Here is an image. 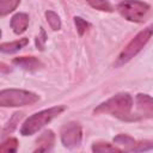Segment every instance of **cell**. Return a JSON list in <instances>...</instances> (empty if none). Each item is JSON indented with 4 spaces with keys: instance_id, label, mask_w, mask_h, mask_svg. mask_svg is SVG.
<instances>
[{
    "instance_id": "cell-1",
    "label": "cell",
    "mask_w": 153,
    "mask_h": 153,
    "mask_svg": "<svg viewBox=\"0 0 153 153\" xmlns=\"http://www.w3.org/2000/svg\"><path fill=\"white\" fill-rule=\"evenodd\" d=\"M133 109V97L128 92H120L109 98L108 100L100 103L94 110V115H111L121 121H134L131 116Z\"/></svg>"
},
{
    "instance_id": "cell-2",
    "label": "cell",
    "mask_w": 153,
    "mask_h": 153,
    "mask_svg": "<svg viewBox=\"0 0 153 153\" xmlns=\"http://www.w3.org/2000/svg\"><path fill=\"white\" fill-rule=\"evenodd\" d=\"M65 110H66L65 105H55V106L41 110L38 112H35L33 115L29 116L24 121L20 128V134L23 136H30L36 134L39 129H42L45 124H48L59 115H61Z\"/></svg>"
},
{
    "instance_id": "cell-3",
    "label": "cell",
    "mask_w": 153,
    "mask_h": 153,
    "mask_svg": "<svg viewBox=\"0 0 153 153\" xmlns=\"http://www.w3.org/2000/svg\"><path fill=\"white\" fill-rule=\"evenodd\" d=\"M152 36H153V24L146 26L143 30L137 32L134 36V38L130 39V42L122 49V51L116 57L114 66L121 67V66L126 65L127 62H129L133 57H135L145 48V45L148 43V41L152 38Z\"/></svg>"
},
{
    "instance_id": "cell-4",
    "label": "cell",
    "mask_w": 153,
    "mask_h": 153,
    "mask_svg": "<svg viewBox=\"0 0 153 153\" xmlns=\"http://www.w3.org/2000/svg\"><path fill=\"white\" fill-rule=\"evenodd\" d=\"M39 100V96L35 92L20 88H6L0 91V106L19 108L32 105Z\"/></svg>"
},
{
    "instance_id": "cell-5",
    "label": "cell",
    "mask_w": 153,
    "mask_h": 153,
    "mask_svg": "<svg viewBox=\"0 0 153 153\" xmlns=\"http://www.w3.org/2000/svg\"><path fill=\"white\" fill-rule=\"evenodd\" d=\"M116 10L128 22L141 23L149 13L151 6L141 0H123L116 6Z\"/></svg>"
},
{
    "instance_id": "cell-6",
    "label": "cell",
    "mask_w": 153,
    "mask_h": 153,
    "mask_svg": "<svg viewBox=\"0 0 153 153\" xmlns=\"http://www.w3.org/2000/svg\"><path fill=\"white\" fill-rule=\"evenodd\" d=\"M60 137L63 147L69 149L76 148L82 141V128L78 122H67L61 128Z\"/></svg>"
},
{
    "instance_id": "cell-7",
    "label": "cell",
    "mask_w": 153,
    "mask_h": 153,
    "mask_svg": "<svg viewBox=\"0 0 153 153\" xmlns=\"http://www.w3.org/2000/svg\"><path fill=\"white\" fill-rule=\"evenodd\" d=\"M136 104V120L153 117V98L146 93H137L135 97Z\"/></svg>"
},
{
    "instance_id": "cell-8",
    "label": "cell",
    "mask_w": 153,
    "mask_h": 153,
    "mask_svg": "<svg viewBox=\"0 0 153 153\" xmlns=\"http://www.w3.org/2000/svg\"><path fill=\"white\" fill-rule=\"evenodd\" d=\"M12 63L24 71H27V72L37 71L43 66L41 60H38L35 56H18L12 60Z\"/></svg>"
},
{
    "instance_id": "cell-9",
    "label": "cell",
    "mask_w": 153,
    "mask_h": 153,
    "mask_svg": "<svg viewBox=\"0 0 153 153\" xmlns=\"http://www.w3.org/2000/svg\"><path fill=\"white\" fill-rule=\"evenodd\" d=\"M55 142V134L53 130H44L36 140V147L33 152H48L53 148Z\"/></svg>"
},
{
    "instance_id": "cell-10",
    "label": "cell",
    "mask_w": 153,
    "mask_h": 153,
    "mask_svg": "<svg viewBox=\"0 0 153 153\" xmlns=\"http://www.w3.org/2000/svg\"><path fill=\"white\" fill-rule=\"evenodd\" d=\"M10 26L16 35L24 33L29 26V14L24 12H18L13 14L10 20Z\"/></svg>"
},
{
    "instance_id": "cell-11",
    "label": "cell",
    "mask_w": 153,
    "mask_h": 153,
    "mask_svg": "<svg viewBox=\"0 0 153 153\" xmlns=\"http://www.w3.org/2000/svg\"><path fill=\"white\" fill-rule=\"evenodd\" d=\"M27 44H29V38L23 37V38L12 41V42L1 43L0 44V51L4 53V54H13V53L19 51L22 48H24Z\"/></svg>"
},
{
    "instance_id": "cell-12",
    "label": "cell",
    "mask_w": 153,
    "mask_h": 153,
    "mask_svg": "<svg viewBox=\"0 0 153 153\" xmlns=\"http://www.w3.org/2000/svg\"><path fill=\"white\" fill-rule=\"evenodd\" d=\"M23 117H24V112H14L12 115V117L8 120V122L5 124V127H4L2 131H1V137L4 139L6 135L11 134L17 128V126L19 124V122L22 121Z\"/></svg>"
},
{
    "instance_id": "cell-13",
    "label": "cell",
    "mask_w": 153,
    "mask_h": 153,
    "mask_svg": "<svg viewBox=\"0 0 153 153\" xmlns=\"http://www.w3.org/2000/svg\"><path fill=\"white\" fill-rule=\"evenodd\" d=\"M92 152L96 153H110V152H122L123 149L110 142H94L91 147Z\"/></svg>"
},
{
    "instance_id": "cell-14",
    "label": "cell",
    "mask_w": 153,
    "mask_h": 153,
    "mask_svg": "<svg viewBox=\"0 0 153 153\" xmlns=\"http://www.w3.org/2000/svg\"><path fill=\"white\" fill-rule=\"evenodd\" d=\"M20 4V0H0V16L5 17L13 12Z\"/></svg>"
},
{
    "instance_id": "cell-15",
    "label": "cell",
    "mask_w": 153,
    "mask_h": 153,
    "mask_svg": "<svg viewBox=\"0 0 153 153\" xmlns=\"http://www.w3.org/2000/svg\"><path fill=\"white\" fill-rule=\"evenodd\" d=\"M44 16H45V19H47V22H48V24H49V26H50V29L51 30H54V31H59L60 29H61V19H60V17L57 16V13H55L54 11H50V10H48L45 13H44Z\"/></svg>"
},
{
    "instance_id": "cell-16",
    "label": "cell",
    "mask_w": 153,
    "mask_h": 153,
    "mask_svg": "<svg viewBox=\"0 0 153 153\" xmlns=\"http://www.w3.org/2000/svg\"><path fill=\"white\" fill-rule=\"evenodd\" d=\"M92 8L102 12H112L114 7L108 0H85Z\"/></svg>"
},
{
    "instance_id": "cell-17",
    "label": "cell",
    "mask_w": 153,
    "mask_h": 153,
    "mask_svg": "<svg viewBox=\"0 0 153 153\" xmlns=\"http://www.w3.org/2000/svg\"><path fill=\"white\" fill-rule=\"evenodd\" d=\"M18 140L16 137H8L6 140H4L0 145V151L2 153H12V152H17L18 149Z\"/></svg>"
},
{
    "instance_id": "cell-18",
    "label": "cell",
    "mask_w": 153,
    "mask_h": 153,
    "mask_svg": "<svg viewBox=\"0 0 153 153\" xmlns=\"http://www.w3.org/2000/svg\"><path fill=\"white\" fill-rule=\"evenodd\" d=\"M73 19H74V24H75V27H76L79 36H84L86 33V31L91 27V24L87 20H85L84 18L78 17V16H75Z\"/></svg>"
},
{
    "instance_id": "cell-19",
    "label": "cell",
    "mask_w": 153,
    "mask_h": 153,
    "mask_svg": "<svg viewBox=\"0 0 153 153\" xmlns=\"http://www.w3.org/2000/svg\"><path fill=\"white\" fill-rule=\"evenodd\" d=\"M47 41H48V35H47L45 30H44L43 27H41V29H39V33H38V35L36 36V38H35L36 48H37L38 50L43 51L44 48H45V43H47Z\"/></svg>"
},
{
    "instance_id": "cell-20",
    "label": "cell",
    "mask_w": 153,
    "mask_h": 153,
    "mask_svg": "<svg viewBox=\"0 0 153 153\" xmlns=\"http://www.w3.org/2000/svg\"><path fill=\"white\" fill-rule=\"evenodd\" d=\"M10 71H11V68H10L7 65H5L4 62H1V63H0V72H1V74L10 73Z\"/></svg>"
}]
</instances>
